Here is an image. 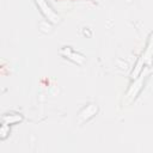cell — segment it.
I'll list each match as a JSON object with an SVG mask.
<instances>
[{
  "label": "cell",
  "mask_w": 153,
  "mask_h": 153,
  "mask_svg": "<svg viewBox=\"0 0 153 153\" xmlns=\"http://www.w3.org/2000/svg\"><path fill=\"white\" fill-rule=\"evenodd\" d=\"M152 61H153V35L151 36V38H149V41H148V43H147V47H146L145 51L142 53L140 60L137 61V63H136V66H135V69H134L133 73H131V78H133V79H136L137 75L141 73L142 67H143L145 65H146V66L151 65Z\"/></svg>",
  "instance_id": "1"
},
{
  "label": "cell",
  "mask_w": 153,
  "mask_h": 153,
  "mask_svg": "<svg viewBox=\"0 0 153 153\" xmlns=\"http://www.w3.org/2000/svg\"><path fill=\"white\" fill-rule=\"evenodd\" d=\"M36 2V5L38 6L39 11L42 12V14L53 24H57L60 22V16L50 7V5L47 2V0H33Z\"/></svg>",
  "instance_id": "2"
},
{
  "label": "cell",
  "mask_w": 153,
  "mask_h": 153,
  "mask_svg": "<svg viewBox=\"0 0 153 153\" xmlns=\"http://www.w3.org/2000/svg\"><path fill=\"white\" fill-rule=\"evenodd\" d=\"M97 112H98V106H97V104H88V105H86V106L79 112V115H78V123L81 124V123L88 121V120L92 118Z\"/></svg>",
  "instance_id": "3"
},
{
  "label": "cell",
  "mask_w": 153,
  "mask_h": 153,
  "mask_svg": "<svg viewBox=\"0 0 153 153\" xmlns=\"http://www.w3.org/2000/svg\"><path fill=\"white\" fill-rule=\"evenodd\" d=\"M61 55L65 56L66 59H68V60H71V61L78 63V65H82V63L85 62V57H84L81 54L74 51L71 47H63V48L61 49Z\"/></svg>",
  "instance_id": "4"
},
{
  "label": "cell",
  "mask_w": 153,
  "mask_h": 153,
  "mask_svg": "<svg viewBox=\"0 0 153 153\" xmlns=\"http://www.w3.org/2000/svg\"><path fill=\"white\" fill-rule=\"evenodd\" d=\"M145 75H146V74L141 75L140 79H136L135 82H134V84L131 85V87L129 88V91H128V93H127V97H128L129 100H131L133 98H135L136 94H137V92L141 90V85H142V80L145 79Z\"/></svg>",
  "instance_id": "5"
},
{
  "label": "cell",
  "mask_w": 153,
  "mask_h": 153,
  "mask_svg": "<svg viewBox=\"0 0 153 153\" xmlns=\"http://www.w3.org/2000/svg\"><path fill=\"white\" fill-rule=\"evenodd\" d=\"M23 121V116L22 115H17V114H7V115H4L2 116V123L5 124H16L18 122Z\"/></svg>",
  "instance_id": "6"
},
{
  "label": "cell",
  "mask_w": 153,
  "mask_h": 153,
  "mask_svg": "<svg viewBox=\"0 0 153 153\" xmlns=\"http://www.w3.org/2000/svg\"><path fill=\"white\" fill-rule=\"evenodd\" d=\"M0 133H1V139H2V140H4V139H6L7 134H10V126H8V124L2 123L1 129H0Z\"/></svg>",
  "instance_id": "7"
}]
</instances>
